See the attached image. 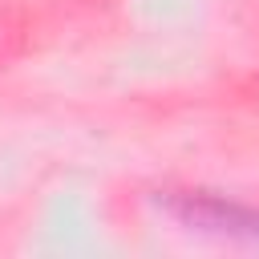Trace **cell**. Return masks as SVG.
Here are the masks:
<instances>
[{"instance_id": "cell-1", "label": "cell", "mask_w": 259, "mask_h": 259, "mask_svg": "<svg viewBox=\"0 0 259 259\" xmlns=\"http://www.w3.org/2000/svg\"><path fill=\"white\" fill-rule=\"evenodd\" d=\"M182 219L198 223V227H259V219L243 206H227L223 198H210V194H186L182 206H178Z\"/></svg>"}]
</instances>
